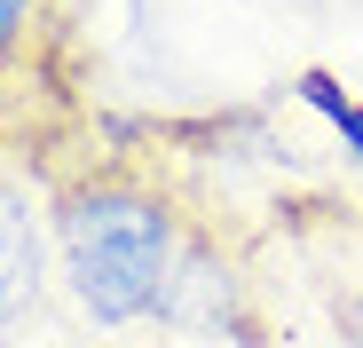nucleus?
<instances>
[{
  "mask_svg": "<svg viewBox=\"0 0 363 348\" xmlns=\"http://www.w3.org/2000/svg\"><path fill=\"white\" fill-rule=\"evenodd\" d=\"M158 325H166V332H198V340H213V332H245L237 277H229V261H221L206 238H182L174 277H166V293H158Z\"/></svg>",
  "mask_w": 363,
  "mask_h": 348,
  "instance_id": "obj_3",
  "label": "nucleus"
},
{
  "mask_svg": "<svg viewBox=\"0 0 363 348\" xmlns=\"http://www.w3.org/2000/svg\"><path fill=\"white\" fill-rule=\"evenodd\" d=\"M48 9V0H0V64H9V55H16V40L32 32V16Z\"/></svg>",
  "mask_w": 363,
  "mask_h": 348,
  "instance_id": "obj_5",
  "label": "nucleus"
},
{
  "mask_svg": "<svg viewBox=\"0 0 363 348\" xmlns=\"http://www.w3.org/2000/svg\"><path fill=\"white\" fill-rule=\"evenodd\" d=\"M48 238H55V277L79 317L95 325H143L158 317V293L182 254L174 206L127 166L72 174L48 190Z\"/></svg>",
  "mask_w": 363,
  "mask_h": 348,
  "instance_id": "obj_1",
  "label": "nucleus"
},
{
  "mask_svg": "<svg viewBox=\"0 0 363 348\" xmlns=\"http://www.w3.org/2000/svg\"><path fill=\"white\" fill-rule=\"evenodd\" d=\"M300 95H308V103L324 111V119L340 127V143H347V151L363 158V103H347V95H340V87H332L324 72H308V80H300Z\"/></svg>",
  "mask_w": 363,
  "mask_h": 348,
  "instance_id": "obj_4",
  "label": "nucleus"
},
{
  "mask_svg": "<svg viewBox=\"0 0 363 348\" xmlns=\"http://www.w3.org/2000/svg\"><path fill=\"white\" fill-rule=\"evenodd\" d=\"M55 238H48V198L24 183L16 166H0V332L40 309Z\"/></svg>",
  "mask_w": 363,
  "mask_h": 348,
  "instance_id": "obj_2",
  "label": "nucleus"
}]
</instances>
